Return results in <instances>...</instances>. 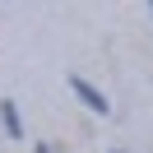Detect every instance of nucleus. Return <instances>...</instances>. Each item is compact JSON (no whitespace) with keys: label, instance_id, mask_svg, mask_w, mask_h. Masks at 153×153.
I'll return each instance as SVG.
<instances>
[{"label":"nucleus","instance_id":"f03ea898","mask_svg":"<svg viewBox=\"0 0 153 153\" xmlns=\"http://www.w3.org/2000/svg\"><path fill=\"white\" fill-rule=\"evenodd\" d=\"M5 125H10V134L23 130V125H19V111H14V102H5Z\"/></svg>","mask_w":153,"mask_h":153},{"label":"nucleus","instance_id":"f257e3e1","mask_svg":"<svg viewBox=\"0 0 153 153\" xmlns=\"http://www.w3.org/2000/svg\"><path fill=\"white\" fill-rule=\"evenodd\" d=\"M70 84H74V93H79V97H84V102H88V107H93V111H97V116H102V111H107V97H102V93H97V88H93V84H88V79H79V74H74V79H70Z\"/></svg>","mask_w":153,"mask_h":153},{"label":"nucleus","instance_id":"7ed1b4c3","mask_svg":"<svg viewBox=\"0 0 153 153\" xmlns=\"http://www.w3.org/2000/svg\"><path fill=\"white\" fill-rule=\"evenodd\" d=\"M37 153H47V149H37Z\"/></svg>","mask_w":153,"mask_h":153}]
</instances>
